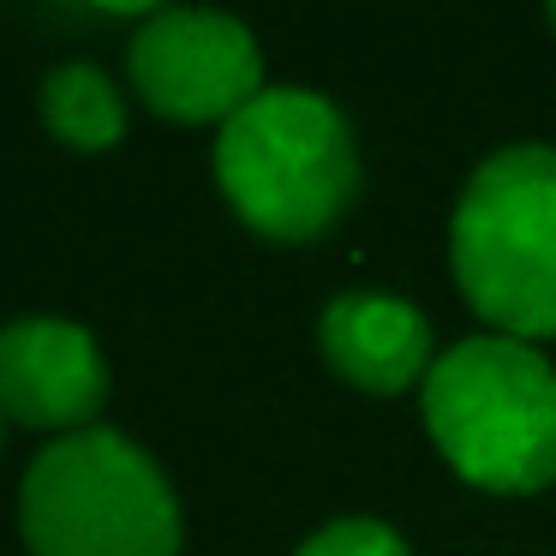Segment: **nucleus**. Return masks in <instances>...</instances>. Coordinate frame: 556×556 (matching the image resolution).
Instances as JSON below:
<instances>
[{
    "mask_svg": "<svg viewBox=\"0 0 556 556\" xmlns=\"http://www.w3.org/2000/svg\"><path fill=\"white\" fill-rule=\"evenodd\" d=\"M448 264L496 336H556V144H508L472 168L448 222Z\"/></svg>",
    "mask_w": 556,
    "mask_h": 556,
    "instance_id": "nucleus-2",
    "label": "nucleus"
},
{
    "mask_svg": "<svg viewBox=\"0 0 556 556\" xmlns=\"http://www.w3.org/2000/svg\"><path fill=\"white\" fill-rule=\"evenodd\" d=\"M425 431L479 491H544L556 484V365L532 341H455L425 377Z\"/></svg>",
    "mask_w": 556,
    "mask_h": 556,
    "instance_id": "nucleus-1",
    "label": "nucleus"
},
{
    "mask_svg": "<svg viewBox=\"0 0 556 556\" xmlns=\"http://www.w3.org/2000/svg\"><path fill=\"white\" fill-rule=\"evenodd\" d=\"M18 527L30 556H180V503L162 467L97 425L30 460Z\"/></svg>",
    "mask_w": 556,
    "mask_h": 556,
    "instance_id": "nucleus-4",
    "label": "nucleus"
},
{
    "mask_svg": "<svg viewBox=\"0 0 556 556\" xmlns=\"http://www.w3.org/2000/svg\"><path fill=\"white\" fill-rule=\"evenodd\" d=\"M42 121L73 150H114L126 132V102L97 66L73 61V66H54L49 85H42Z\"/></svg>",
    "mask_w": 556,
    "mask_h": 556,
    "instance_id": "nucleus-8",
    "label": "nucleus"
},
{
    "mask_svg": "<svg viewBox=\"0 0 556 556\" xmlns=\"http://www.w3.org/2000/svg\"><path fill=\"white\" fill-rule=\"evenodd\" d=\"M324 353L353 389L365 395H401L431 377V324L419 305L395 293H341L324 312Z\"/></svg>",
    "mask_w": 556,
    "mask_h": 556,
    "instance_id": "nucleus-7",
    "label": "nucleus"
},
{
    "mask_svg": "<svg viewBox=\"0 0 556 556\" xmlns=\"http://www.w3.org/2000/svg\"><path fill=\"white\" fill-rule=\"evenodd\" d=\"M551 25H556V7H551Z\"/></svg>",
    "mask_w": 556,
    "mask_h": 556,
    "instance_id": "nucleus-10",
    "label": "nucleus"
},
{
    "mask_svg": "<svg viewBox=\"0 0 556 556\" xmlns=\"http://www.w3.org/2000/svg\"><path fill=\"white\" fill-rule=\"evenodd\" d=\"M109 401L97 336L66 317H18L0 329V413L37 431H90Z\"/></svg>",
    "mask_w": 556,
    "mask_h": 556,
    "instance_id": "nucleus-6",
    "label": "nucleus"
},
{
    "mask_svg": "<svg viewBox=\"0 0 556 556\" xmlns=\"http://www.w3.org/2000/svg\"><path fill=\"white\" fill-rule=\"evenodd\" d=\"M216 180L245 228L305 245L336 228L359 192L353 126L317 90H264L222 126Z\"/></svg>",
    "mask_w": 556,
    "mask_h": 556,
    "instance_id": "nucleus-3",
    "label": "nucleus"
},
{
    "mask_svg": "<svg viewBox=\"0 0 556 556\" xmlns=\"http://www.w3.org/2000/svg\"><path fill=\"white\" fill-rule=\"evenodd\" d=\"M132 85L162 121L228 126L252 97H264V54L240 18L174 7L150 13L132 37Z\"/></svg>",
    "mask_w": 556,
    "mask_h": 556,
    "instance_id": "nucleus-5",
    "label": "nucleus"
},
{
    "mask_svg": "<svg viewBox=\"0 0 556 556\" xmlns=\"http://www.w3.org/2000/svg\"><path fill=\"white\" fill-rule=\"evenodd\" d=\"M300 556H413V551L401 544L395 527H383V520H371V515H348V520L317 527L312 539L300 544Z\"/></svg>",
    "mask_w": 556,
    "mask_h": 556,
    "instance_id": "nucleus-9",
    "label": "nucleus"
}]
</instances>
